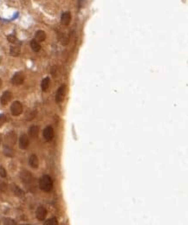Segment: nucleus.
<instances>
[{
	"label": "nucleus",
	"mask_w": 188,
	"mask_h": 225,
	"mask_svg": "<svg viewBox=\"0 0 188 225\" xmlns=\"http://www.w3.org/2000/svg\"><path fill=\"white\" fill-rule=\"evenodd\" d=\"M11 112L13 116H19L23 112V105L20 101H14L11 106Z\"/></svg>",
	"instance_id": "nucleus-3"
},
{
	"label": "nucleus",
	"mask_w": 188,
	"mask_h": 225,
	"mask_svg": "<svg viewBox=\"0 0 188 225\" xmlns=\"http://www.w3.org/2000/svg\"><path fill=\"white\" fill-rule=\"evenodd\" d=\"M47 217V209L43 206H39L36 210V217L39 221H44Z\"/></svg>",
	"instance_id": "nucleus-8"
},
{
	"label": "nucleus",
	"mask_w": 188,
	"mask_h": 225,
	"mask_svg": "<svg viewBox=\"0 0 188 225\" xmlns=\"http://www.w3.org/2000/svg\"><path fill=\"white\" fill-rule=\"evenodd\" d=\"M50 80L49 77H46L44 78L43 81H42V83H41V88L43 92L47 91L49 87H50Z\"/></svg>",
	"instance_id": "nucleus-15"
},
{
	"label": "nucleus",
	"mask_w": 188,
	"mask_h": 225,
	"mask_svg": "<svg viewBox=\"0 0 188 225\" xmlns=\"http://www.w3.org/2000/svg\"><path fill=\"white\" fill-rule=\"evenodd\" d=\"M39 187L45 192H50L53 189V181L49 175H43L39 180Z\"/></svg>",
	"instance_id": "nucleus-1"
},
{
	"label": "nucleus",
	"mask_w": 188,
	"mask_h": 225,
	"mask_svg": "<svg viewBox=\"0 0 188 225\" xmlns=\"http://www.w3.org/2000/svg\"><path fill=\"white\" fill-rule=\"evenodd\" d=\"M24 81V75L23 72H18L13 75L11 79V83L15 86L22 85Z\"/></svg>",
	"instance_id": "nucleus-6"
},
{
	"label": "nucleus",
	"mask_w": 188,
	"mask_h": 225,
	"mask_svg": "<svg viewBox=\"0 0 188 225\" xmlns=\"http://www.w3.org/2000/svg\"><path fill=\"white\" fill-rule=\"evenodd\" d=\"M58 224V222H57V219L56 217H53V218H50L49 220H47L46 222H44V225H57Z\"/></svg>",
	"instance_id": "nucleus-20"
},
{
	"label": "nucleus",
	"mask_w": 188,
	"mask_h": 225,
	"mask_svg": "<svg viewBox=\"0 0 188 225\" xmlns=\"http://www.w3.org/2000/svg\"><path fill=\"white\" fill-rule=\"evenodd\" d=\"M36 1H40V0H36Z\"/></svg>",
	"instance_id": "nucleus-30"
},
{
	"label": "nucleus",
	"mask_w": 188,
	"mask_h": 225,
	"mask_svg": "<svg viewBox=\"0 0 188 225\" xmlns=\"http://www.w3.org/2000/svg\"><path fill=\"white\" fill-rule=\"evenodd\" d=\"M70 21H71V14L70 12L69 11H66L64 13L62 14V17H61V23L64 26H67L70 23Z\"/></svg>",
	"instance_id": "nucleus-11"
},
{
	"label": "nucleus",
	"mask_w": 188,
	"mask_h": 225,
	"mask_svg": "<svg viewBox=\"0 0 188 225\" xmlns=\"http://www.w3.org/2000/svg\"><path fill=\"white\" fill-rule=\"evenodd\" d=\"M4 154L7 157H13L14 156V151L11 146H9L7 145H4Z\"/></svg>",
	"instance_id": "nucleus-17"
},
{
	"label": "nucleus",
	"mask_w": 188,
	"mask_h": 225,
	"mask_svg": "<svg viewBox=\"0 0 188 225\" xmlns=\"http://www.w3.org/2000/svg\"><path fill=\"white\" fill-rule=\"evenodd\" d=\"M1 86H2V80L0 79V88H1Z\"/></svg>",
	"instance_id": "nucleus-27"
},
{
	"label": "nucleus",
	"mask_w": 188,
	"mask_h": 225,
	"mask_svg": "<svg viewBox=\"0 0 188 225\" xmlns=\"http://www.w3.org/2000/svg\"><path fill=\"white\" fill-rule=\"evenodd\" d=\"M7 39H8V41H9L10 42H11V43H17V42H18V39H17V38H16L14 35H9V36L7 37Z\"/></svg>",
	"instance_id": "nucleus-21"
},
{
	"label": "nucleus",
	"mask_w": 188,
	"mask_h": 225,
	"mask_svg": "<svg viewBox=\"0 0 188 225\" xmlns=\"http://www.w3.org/2000/svg\"><path fill=\"white\" fill-rule=\"evenodd\" d=\"M29 144H30V141H29L28 136L26 134H22L19 138V147L22 150H25L29 146Z\"/></svg>",
	"instance_id": "nucleus-9"
},
{
	"label": "nucleus",
	"mask_w": 188,
	"mask_h": 225,
	"mask_svg": "<svg viewBox=\"0 0 188 225\" xmlns=\"http://www.w3.org/2000/svg\"><path fill=\"white\" fill-rule=\"evenodd\" d=\"M7 190V185L5 183H0V190L5 191Z\"/></svg>",
	"instance_id": "nucleus-26"
},
{
	"label": "nucleus",
	"mask_w": 188,
	"mask_h": 225,
	"mask_svg": "<svg viewBox=\"0 0 188 225\" xmlns=\"http://www.w3.org/2000/svg\"><path fill=\"white\" fill-rule=\"evenodd\" d=\"M65 94H66V86L65 85H62L57 91L56 94V102L57 103H61L65 97Z\"/></svg>",
	"instance_id": "nucleus-5"
},
{
	"label": "nucleus",
	"mask_w": 188,
	"mask_h": 225,
	"mask_svg": "<svg viewBox=\"0 0 188 225\" xmlns=\"http://www.w3.org/2000/svg\"><path fill=\"white\" fill-rule=\"evenodd\" d=\"M0 143H1V139H0Z\"/></svg>",
	"instance_id": "nucleus-29"
},
{
	"label": "nucleus",
	"mask_w": 188,
	"mask_h": 225,
	"mask_svg": "<svg viewBox=\"0 0 188 225\" xmlns=\"http://www.w3.org/2000/svg\"><path fill=\"white\" fill-rule=\"evenodd\" d=\"M11 98H12V94L10 91H5L3 93L1 98H0V102L3 106H5L11 101Z\"/></svg>",
	"instance_id": "nucleus-10"
},
{
	"label": "nucleus",
	"mask_w": 188,
	"mask_h": 225,
	"mask_svg": "<svg viewBox=\"0 0 188 225\" xmlns=\"http://www.w3.org/2000/svg\"><path fill=\"white\" fill-rule=\"evenodd\" d=\"M12 191L15 194V196H17L18 197H23L24 196V191L21 188L18 187V185H13L12 186Z\"/></svg>",
	"instance_id": "nucleus-16"
},
{
	"label": "nucleus",
	"mask_w": 188,
	"mask_h": 225,
	"mask_svg": "<svg viewBox=\"0 0 188 225\" xmlns=\"http://www.w3.org/2000/svg\"><path fill=\"white\" fill-rule=\"evenodd\" d=\"M38 133H39V127L38 126L33 125L29 128V135L31 138H37L38 136Z\"/></svg>",
	"instance_id": "nucleus-13"
},
{
	"label": "nucleus",
	"mask_w": 188,
	"mask_h": 225,
	"mask_svg": "<svg viewBox=\"0 0 188 225\" xmlns=\"http://www.w3.org/2000/svg\"><path fill=\"white\" fill-rule=\"evenodd\" d=\"M6 122V117L4 113L0 114V128L4 126V124Z\"/></svg>",
	"instance_id": "nucleus-22"
},
{
	"label": "nucleus",
	"mask_w": 188,
	"mask_h": 225,
	"mask_svg": "<svg viewBox=\"0 0 188 225\" xmlns=\"http://www.w3.org/2000/svg\"><path fill=\"white\" fill-rule=\"evenodd\" d=\"M0 62H1V57H0Z\"/></svg>",
	"instance_id": "nucleus-28"
},
{
	"label": "nucleus",
	"mask_w": 188,
	"mask_h": 225,
	"mask_svg": "<svg viewBox=\"0 0 188 225\" xmlns=\"http://www.w3.org/2000/svg\"><path fill=\"white\" fill-rule=\"evenodd\" d=\"M46 38V33L43 30H38L35 34V40L38 42H43Z\"/></svg>",
	"instance_id": "nucleus-14"
},
{
	"label": "nucleus",
	"mask_w": 188,
	"mask_h": 225,
	"mask_svg": "<svg viewBox=\"0 0 188 225\" xmlns=\"http://www.w3.org/2000/svg\"><path fill=\"white\" fill-rule=\"evenodd\" d=\"M31 47L32 50L35 51V52H38V51H40V50H41L40 42H38V41H36L35 39H33V40L31 41Z\"/></svg>",
	"instance_id": "nucleus-18"
},
{
	"label": "nucleus",
	"mask_w": 188,
	"mask_h": 225,
	"mask_svg": "<svg viewBox=\"0 0 188 225\" xmlns=\"http://www.w3.org/2000/svg\"><path fill=\"white\" fill-rule=\"evenodd\" d=\"M10 54H11V56H18L20 55V49H19V47H17V46L11 47Z\"/></svg>",
	"instance_id": "nucleus-19"
},
{
	"label": "nucleus",
	"mask_w": 188,
	"mask_h": 225,
	"mask_svg": "<svg viewBox=\"0 0 188 225\" xmlns=\"http://www.w3.org/2000/svg\"><path fill=\"white\" fill-rule=\"evenodd\" d=\"M17 139H18V137H17L16 132L13 131L9 132L5 135V139H4L5 145H7V146H14V145L16 144Z\"/></svg>",
	"instance_id": "nucleus-2"
},
{
	"label": "nucleus",
	"mask_w": 188,
	"mask_h": 225,
	"mask_svg": "<svg viewBox=\"0 0 188 225\" xmlns=\"http://www.w3.org/2000/svg\"><path fill=\"white\" fill-rule=\"evenodd\" d=\"M4 224H16L15 221L11 218H4Z\"/></svg>",
	"instance_id": "nucleus-25"
},
{
	"label": "nucleus",
	"mask_w": 188,
	"mask_h": 225,
	"mask_svg": "<svg viewBox=\"0 0 188 225\" xmlns=\"http://www.w3.org/2000/svg\"><path fill=\"white\" fill-rule=\"evenodd\" d=\"M7 176V172L5 171V169L2 166H0V177L1 178H6Z\"/></svg>",
	"instance_id": "nucleus-24"
},
{
	"label": "nucleus",
	"mask_w": 188,
	"mask_h": 225,
	"mask_svg": "<svg viewBox=\"0 0 188 225\" xmlns=\"http://www.w3.org/2000/svg\"><path fill=\"white\" fill-rule=\"evenodd\" d=\"M29 165L31 167L34 169H37L38 167V165H39V161H38V156L36 154H32L30 158H29Z\"/></svg>",
	"instance_id": "nucleus-12"
},
{
	"label": "nucleus",
	"mask_w": 188,
	"mask_h": 225,
	"mask_svg": "<svg viewBox=\"0 0 188 225\" xmlns=\"http://www.w3.org/2000/svg\"><path fill=\"white\" fill-rule=\"evenodd\" d=\"M20 178L23 180V182L25 183V184H31V183L33 182V179H34L32 175L31 174V172L28 171H25V170L21 171Z\"/></svg>",
	"instance_id": "nucleus-7"
},
{
	"label": "nucleus",
	"mask_w": 188,
	"mask_h": 225,
	"mask_svg": "<svg viewBox=\"0 0 188 225\" xmlns=\"http://www.w3.org/2000/svg\"><path fill=\"white\" fill-rule=\"evenodd\" d=\"M36 115H37V112H36V111H31V112H30L29 115H27V120H33V119L36 117Z\"/></svg>",
	"instance_id": "nucleus-23"
},
{
	"label": "nucleus",
	"mask_w": 188,
	"mask_h": 225,
	"mask_svg": "<svg viewBox=\"0 0 188 225\" xmlns=\"http://www.w3.org/2000/svg\"><path fill=\"white\" fill-rule=\"evenodd\" d=\"M43 138L44 139L47 141V142H50L54 138V135H55V132H54V129L52 127L50 126H48L44 128L43 130Z\"/></svg>",
	"instance_id": "nucleus-4"
}]
</instances>
